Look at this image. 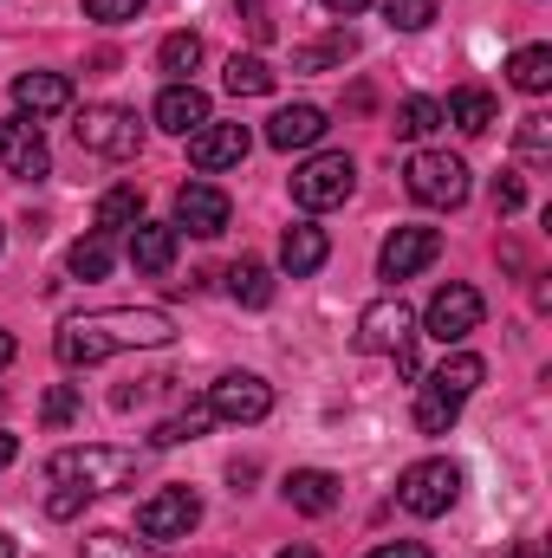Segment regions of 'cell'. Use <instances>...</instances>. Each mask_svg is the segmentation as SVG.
<instances>
[{
    "label": "cell",
    "mask_w": 552,
    "mask_h": 558,
    "mask_svg": "<svg viewBox=\"0 0 552 558\" xmlns=\"http://www.w3.org/2000/svg\"><path fill=\"white\" fill-rule=\"evenodd\" d=\"M176 338V318L156 305H118V312H92V318H65L52 331V357L65 371H92L118 351H156Z\"/></svg>",
    "instance_id": "1"
},
{
    "label": "cell",
    "mask_w": 552,
    "mask_h": 558,
    "mask_svg": "<svg viewBox=\"0 0 552 558\" xmlns=\"http://www.w3.org/2000/svg\"><path fill=\"white\" fill-rule=\"evenodd\" d=\"M46 481L52 487H79L85 500L92 494H124L137 481V454L131 448H59L46 461Z\"/></svg>",
    "instance_id": "2"
},
{
    "label": "cell",
    "mask_w": 552,
    "mask_h": 558,
    "mask_svg": "<svg viewBox=\"0 0 552 558\" xmlns=\"http://www.w3.org/2000/svg\"><path fill=\"white\" fill-rule=\"evenodd\" d=\"M404 182H410V195L422 208H461L468 202V162L448 156V149H416Z\"/></svg>",
    "instance_id": "3"
},
{
    "label": "cell",
    "mask_w": 552,
    "mask_h": 558,
    "mask_svg": "<svg viewBox=\"0 0 552 558\" xmlns=\"http://www.w3.org/2000/svg\"><path fill=\"white\" fill-rule=\"evenodd\" d=\"M72 137H79V149H92V156L124 162V156H137L143 124H137V111H124V105H85L79 124H72Z\"/></svg>",
    "instance_id": "4"
},
{
    "label": "cell",
    "mask_w": 552,
    "mask_h": 558,
    "mask_svg": "<svg viewBox=\"0 0 552 558\" xmlns=\"http://www.w3.org/2000/svg\"><path fill=\"white\" fill-rule=\"evenodd\" d=\"M202 526V500H195V487H163V494H149L137 507V533L149 546H176V539H189Z\"/></svg>",
    "instance_id": "5"
},
{
    "label": "cell",
    "mask_w": 552,
    "mask_h": 558,
    "mask_svg": "<svg viewBox=\"0 0 552 558\" xmlns=\"http://www.w3.org/2000/svg\"><path fill=\"white\" fill-rule=\"evenodd\" d=\"M351 189H358V162H351L345 149H325V156H312V162L292 175V202L312 208V215H319V208H338Z\"/></svg>",
    "instance_id": "6"
},
{
    "label": "cell",
    "mask_w": 552,
    "mask_h": 558,
    "mask_svg": "<svg viewBox=\"0 0 552 558\" xmlns=\"http://www.w3.org/2000/svg\"><path fill=\"white\" fill-rule=\"evenodd\" d=\"M481 312H488V299H481L475 286L448 279V286L429 299V312H422V331H429L435 344H461L468 331H481Z\"/></svg>",
    "instance_id": "7"
},
{
    "label": "cell",
    "mask_w": 552,
    "mask_h": 558,
    "mask_svg": "<svg viewBox=\"0 0 552 558\" xmlns=\"http://www.w3.org/2000/svg\"><path fill=\"white\" fill-rule=\"evenodd\" d=\"M410 338H416V312L404 299H377V305H364V318H358V351H371V357H410Z\"/></svg>",
    "instance_id": "8"
},
{
    "label": "cell",
    "mask_w": 552,
    "mask_h": 558,
    "mask_svg": "<svg viewBox=\"0 0 552 558\" xmlns=\"http://www.w3.org/2000/svg\"><path fill=\"white\" fill-rule=\"evenodd\" d=\"M397 500L410 507L416 520L448 513V507L461 500V468H455V461H416L410 474H404V487H397Z\"/></svg>",
    "instance_id": "9"
},
{
    "label": "cell",
    "mask_w": 552,
    "mask_h": 558,
    "mask_svg": "<svg viewBox=\"0 0 552 558\" xmlns=\"http://www.w3.org/2000/svg\"><path fill=\"white\" fill-rule=\"evenodd\" d=\"M228 221H235V202L215 182H182L176 189V221H169L176 234L189 228L195 241H215V234H228Z\"/></svg>",
    "instance_id": "10"
},
{
    "label": "cell",
    "mask_w": 552,
    "mask_h": 558,
    "mask_svg": "<svg viewBox=\"0 0 552 558\" xmlns=\"http://www.w3.org/2000/svg\"><path fill=\"white\" fill-rule=\"evenodd\" d=\"M267 410H274V390L254 371H228L208 384V416L215 422H261Z\"/></svg>",
    "instance_id": "11"
},
{
    "label": "cell",
    "mask_w": 552,
    "mask_h": 558,
    "mask_svg": "<svg viewBox=\"0 0 552 558\" xmlns=\"http://www.w3.org/2000/svg\"><path fill=\"white\" fill-rule=\"evenodd\" d=\"M0 162H7V175H20V182L52 175V149H46V137H39L33 118H0Z\"/></svg>",
    "instance_id": "12"
},
{
    "label": "cell",
    "mask_w": 552,
    "mask_h": 558,
    "mask_svg": "<svg viewBox=\"0 0 552 558\" xmlns=\"http://www.w3.org/2000/svg\"><path fill=\"white\" fill-rule=\"evenodd\" d=\"M248 149H254L248 124H215V118H208V124L189 137V162L215 175V169H241V162H248Z\"/></svg>",
    "instance_id": "13"
},
{
    "label": "cell",
    "mask_w": 552,
    "mask_h": 558,
    "mask_svg": "<svg viewBox=\"0 0 552 558\" xmlns=\"http://www.w3.org/2000/svg\"><path fill=\"white\" fill-rule=\"evenodd\" d=\"M435 254H442V234H435V228H397V234L384 241V254H377V274L410 279V274H422Z\"/></svg>",
    "instance_id": "14"
},
{
    "label": "cell",
    "mask_w": 552,
    "mask_h": 558,
    "mask_svg": "<svg viewBox=\"0 0 552 558\" xmlns=\"http://www.w3.org/2000/svg\"><path fill=\"white\" fill-rule=\"evenodd\" d=\"M13 105H20V118H59V111H72V78L65 72H20L13 78Z\"/></svg>",
    "instance_id": "15"
},
{
    "label": "cell",
    "mask_w": 552,
    "mask_h": 558,
    "mask_svg": "<svg viewBox=\"0 0 552 558\" xmlns=\"http://www.w3.org/2000/svg\"><path fill=\"white\" fill-rule=\"evenodd\" d=\"M169 137H195L202 124H208V92H195V85H163V98H156V111H149Z\"/></svg>",
    "instance_id": "16"
},
{
    "label": "cell",
    "mask_w": 552,
    "mask_h": 558,
    "mask_svg": "<svg viewBox=\"0 0 552 558\" xmlns=\"http://www.w3.org/2000/svg\"><path fill=\"white\" fill-rule=\"evenodd\" d=\"M325 254H332V241H325V228H312V221H292V228L279 234V267H286L292 279L319 274Z\"/></svg>",
    "instance_id": "17"
},
{
    "label": "cell",
    "mask_w": 552,
    "mask_h": 558,
    "mask_svg": "<svg viewBox=\"0 0 552 558\" xmlns=\"http://www.w3.org/2000/svg\"><path fill=\"white\" fill-rule=\"evenodd\" d=\"M286 507L292 513H332L338 507V474H325V468H292L286 474Z\"/></svg>",
    "instance_id": "18"
},
{
    "label": "cell",
    "mask_w": 552,
    "mask_h": 558,
    "mask_svg": "<svg viewBox=\"0 0 552 558\" xmlns=\"http://www.w3.org/2000/svg\"><path fill=\"white\" fill-rule=\"evenodd\" d=\"M131 267L137 274H169L176 267V228L169 221H137L131 228Z\"/></svg>",
    "instance_id": "19"
},
{
    "label": "cell",
    "mask_w": 552,
    "mask_h": 558,
    "mask_svg": "<svg viewBox=\"0 0 552 558\" xmlns=\"http://www.w3.org/2000/svg\"><path fill=\"white\" fill-rule=\"evenodd\" d=\"M442 118L455 124V131H468V137H481V131H494L501 124V105L481 92V85H461V92H448V105H442Z\"/></svg>",
    "instance_id": "20"
},
{
    "label": "cell",
    "mask_w": 552,
    "mask_h": 558,
    "mask_svg": "<svg viewBox=\"0 0 552 558\" xmlns=\"http://www.w3.org/2000/svg\"><path fill=\"white\" fill-rule=\"evenodd\" d=\"M319 137H325V111L319 105H286L274 124H267V143L274 149H312Z\"/></svg>",
    "instance_id": "21"
},
{
    "label": "cell",
    "mask_w": 552,
    "mask_h": 558,
    "mask_svg": "<svg viewBox=\"0 0 552 558\" xmlns=\"http://www.w3.org/2000/svg\"><path fill=\"white\" fill-rule=\"evenodd\" d=\"M221 85H228L235 98H267V92H274V65H267L261 52H235L228 72H221Z\"/></svg>",
    "instance_id": "22"
},
{
    "label": "cell",
    "mask_w": 552,
    "mask_h": 558,
    "mask_svg": "<svg viewBox=\"0 0 552 558\" xmlns=\"http://www.w3.org/2000/svg\"><path fill=\"white\" fill-rule=\"evenodd\" d=\"M481 377H488V364H481V357H475V351H455V357H442V364H435V377H429V384H435V390H448V397H461V403H468V397H475V390H481Z\"/></svg>",
    "instance_id": "23"
},
{
    "label": "cell",
    "mask_w": 552,
    "mask_h": 558,
    "mask_svg": "<svg viewBox=\"0 0 552 558\" xmlns=\"http://www.w3.org/2000/svg\"><path fill=\"white\" fill-rule=\"evenodd\" d=\"M507 78H514V92H527V98L552 92V46H520V52L507 59Z\"/></svg>",
    "instance_id": "24"
},
{
    "label": "cell",
    "mask_w": 552,
    "mask_h": 558,
    "mask_svg": "<svg viewBox=\"0 0 552 558\" xmlns=\"http://www.w3.org/2000/svg\"><path fill=\"white\" fill-rule=\"evenodd\" d=\"M228 292H235V305L261 312V305H274V274H267L261 260H235V267H228Z\"/></svg>",
    "instance_id": "25"
},
{
    "label": "cell",
    "mask_w": 552,
    "mask_h": 558,
    "mask_svg": "<svg viewBox=\"0 0 552 558\" xmlns=\"http://www.w3.org/2000/svg\"><path fill=\"white\" fill-rule=\"evenodd\" d=\"M143 221V189H105L98 195V234H118V228H137Z\"/></svg>",
    "instance_id": "26"
},
{
    "label": "cell",
    "mask_w": 552,
    "mask_h": 558,
    "mask_svg": "<svg viewBox=\"0 0 552 558\" xmlns=\"http://www.w3.org/2000/svg\"><path fill=\"white\" fill-rule=\"evenodd\" d=\"M351 52H358L351 33H325V39H312V46L292 52V72H332V65H345Z\"/></svg>",
    "instance_id": "27"
},
{
    "label": "cell",
    "mask_w": 552,
    "mask_h": 558,
    "mask_svg": "<svg viewBox=\"0 0 552 558\" xmlns=\"http://www.w3.org/2000/svg\"><path fill=\"white\" fill-rule=\"evenodd\" d=\"M455 416H461V397H448V390L422 384V397H416V428H422V435H448Z\"/></svg>",
    "instance_id": "28"
},
{
    "label": "cell",
    "mask_w": 552,
    "mask_h": 558,
    "mask_svg": "<svg viewBox=\"0 0 552 558\" xmlns=\"http://www.w3.org/2000/svg\"><path fill=\"white\" fill-rule=\"evenodd\" d=\"M156 65L169 72V85H189V72L202 65V39H195V33H169L163 52H156Z\"/></svg>",
    "instance_id": "29"
},
{
    "label": "cell",
    "mask_w": 552,
    "mask_h": 558,
    "mask_svg": "<svg viewBox=\"0 0 552 558\" xmlns=\"http://www.w3.org/2000/svg\"><path fill=\"white\" fill-rule=\"evenodd\" d=\"M65 267H72L79 279H105L111 274V234H85V241H72Z\"/></svg>",
    "instance_id": "30"
},
{
    "label": "cell",
    "mask_w": 552,
    "mask_h": 558,
    "mask_svg": "<svg viewBox=\"0 0 552 558\" xmlns=\"http://www.w3.org/2000/svg\"><path fill=\"white\" fill-rule=\"evenodd\" d=\"M208 422H215V416H208V403H189L182 416L156 422V435H149V441H156V448H176V441H195V435H202Z\"/></svg>",
    "instance_id": "31"
},
{
    "label": "cell",
    "mask_w": 552,
    "mask_h": 558,
    "mask_svg": "<svg viewBox=\"0 0 552 558\" xmlns=\"http://www.w3.org/2000/svg\"><path fill=\"white\" fill-rule=\"evenodd\" d=\"M435 124H442V105H435V98H404V105H397V137H429V131H435Z\"/></svg>",
    "instance_id": "32"
},
{
    "label": "cell",
    "mask_w": 552,
    "mask_h": 558,
    "mask_svg": "<svg viewBox=\"0 0 552 558\" xmlns=\"http://www.w3.org/2000/svg\"><path fill=\"white\" fill-rule=\"evenodd\" d=\"M520 156H527V162H552V118L547 111L520 118Z\"/></svg>",
    "instance_id": "33"
},
{
    "label": "cell",
    "mask_w": 552,
    "mask_h": 558,
    "mask_svg": "<svg viewBox=\"0 0 552 558\" xmlns=\"http://www.w3.org/2000/svg\"><path fill=\"white\" fill-rule=\"evenodd\" d=\"M384 20H391L397 33H422V26L435 20V0H384Z\"/></svg>",
    "instance_id": "34"
},
{
    "label": "cell",
    "mask_w": 552,
    "mask_h": 558,
    "mask_svg": "<svg viewBox=\"0 0 552 558\" xmlns=\"http://www.w3.org/2000/svg\"><path fill=\"white\" fill-rule=\"evenodd\" d=\"M39 416H46V428H65V422L79 416V390H72V384H52L46 403H39Z\"/></svg>",
    "instance_id": "35"
},
{
    "label": "cell",
    "mask_w": 552,
    "mask_h": 558,
    "mask_svg": "<svg viewBox=\"0 0 552 558\" xmlns=\"http://www.w3.org/2000/svg\"><path fill=\"white\" fill-rule=\"evenodd\" d=\"M85 558H149L137 539H124V533H92L85 539Z\"/></svg>",
    "instance_id": "36"
},
{
    "label": "cell",
    "mask_w": 552,
    "mask_h": 558,
    "mask_svg": "<svg viewBox=\"0 0 552 558\" xmlns=\"http://www.w3.org/2000/svg\"><path fill=\"white\" fill-rule=\"evenodd\" d=\"M494 208H501V215H520V208H527V182H520L514 169L494 175Z\"/></svg>",
    "instance_id": "37"
},
{
    "label": "cell",
    "mask_w": 552,
    "mask_h": 558,
    "mask_svg": "<svg viewBox=\"0 0 552 558\" xmlns=\"http://www.w3.org/2000/svg\"><path fill=\"white\" fill-rule=\"evenodd\" d=\"M85 13H92L98 26H124V20L143 13V0H85Z\"/></svg>",
    "instance_id": "38"
},
{
    "label": "cell",
    "mask_w": 552,
    "mask_h": 558,
    "mask_svg": "<svg viewBox=\"0 0 552 558\" xmlns=\"http://www.w3.org/2000/svg\"><path fill=\"white\" fill-rule=\"evenodd\" d=\"M241 13H248V33L254 39H274V13H267V0H235Z\"/></svg>",
    "instance_id": "39"
},
{
    "label": "cell",
    "mask_w": 552,
    "mask_h": 558,
    "mask_svg": "<svg viewBox=\"0 0 552 558\" xmlns=\"http://www.w3.org/2000/svg\"><path fill=\"white\" fill-rule=\"evenodd\" d=\"M79 507H85V494H79V487H59V494L46 500V513H52V520H72Z\"/></svg>",
    "instance_id": "40"
},
{
    "label": "cell",
    "mask_w": 552,
    "mask_h": 558,
    "mask_svg": "<svg viewBox=\"0 0 552 558\" xmlns=\"http://www.w3.org/2000/svg\"><path fill=\"white\" fill-rule=\"evenodd\" d=\"M371 558H429V553H422V546H410V539H404V546H377V553H371Z\"/></svg>",
    "instance_id": "41"
},
{
    "label": "cell",
    "mask_w": 552,
    "mask_h": 558,
    "mask_svg": "<svg viewBox=\"0 0 552 558\" xmlns=\"http://www.w3.org/2000/svg\"><path fill=\"white\" fill-rule=\"evenodd\" d=\"M507 558H547V546H540V539H520V546H514Z\"/></svg>",
    "instance_id": "42"
},
{
    "label": "cell",
    "mask_w": 552,
    "mask_h": 558,
    "mask_svg": "<svg viewBox=\"0 0 552 558\" xmlns=\"http://www.w3.org/2000/svg\"><path fill=\"white\" fill-rule=\"evenodd\" d=\"M325 7H332V13H345V20H351V13H364V7H371V0H325Z\"/></svg>",
    "instance_id": "43"
},
{
    "label": "cell",
    "mask_w": 552,
    "mask_h": 558,
    "mask_svg": "<svg viewBox=\"0 0 552 558\" xmlns=\"http://www.w3.org/2000/svg\"><path fill=\"white\" fill-rule=\"evenodd\" d=\"M13 454H20V441H13V435H0V468H13Z\"/></svg>",
    "instance_id": "44"
},
{
    "label": "cell",
    "mask_w": 552,
    "mask_h": 558,
    "mask_svg": "<svg viewBox=\"0 0 552 558\" xmlns=\"http://www.w3.org/2000/svg\"><path fill=\"white\" fill-rule=\"evenodd\" d=\"M13 364V331H0V371Z\"/></svg>",
    "instance_id": "45"
},
{
    "label": "cell",
    "mask_w": 552,
    "mask_h": 558,
    "mask_svg": "<svg viewBox=\"0 0 552 558\" xmlns=\"http://www.w3.org/2000/svg\"><path fill=\"white\" fill-rule=\"evenodd\" d=\"M279 558H319V553H312V546H286Z\"/></svg>",
    "instance_id": "46"
},
{
    "label": "cell",
    "mask_w": 552,
    "mask_h": 558,
    "mask_svg": "<svg viewBox=\"0 0 552 558\" xmlns=\"http://www.w3.org/2000/svg\"><path fill=\"white\" fill-rule=\"evenodd\" d=\"M0 558H13V539H7V533H0Z\"/></svg>",
    "instance_id": "47"
}]
</instances>
